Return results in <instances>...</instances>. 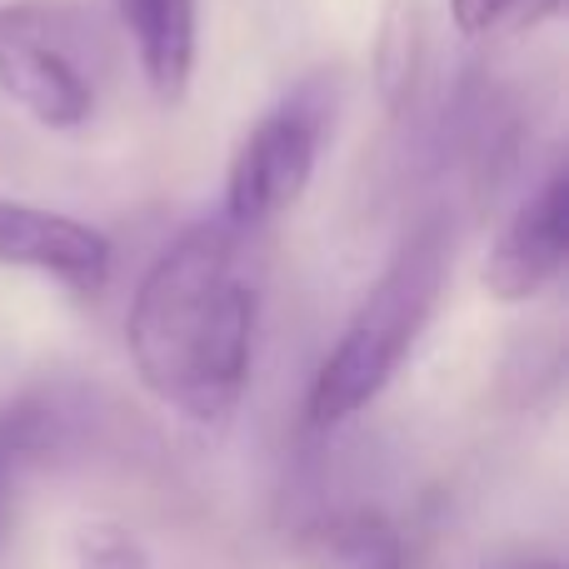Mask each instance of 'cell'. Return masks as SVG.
Returning a JSON list of instances; mask_svg holds the SVG:
<instances>
[{"label": "cell", "instance_id": "obj_12", "mask_svg": "<svg viewBox=\"0 0 569 569\" xmlns=\"http://www.w3.org/2000/svg\"><path fill=\"white\" fill-rule=\"evenodd\" d=\"M520 0H450V16L460 26V36H485L490 26H500Z\"/></svg>", "mask_w": 569, "mask_h": 569}, {"label": "cell", "instance_id": "obj_11", "mask_svg": "<svg viewBox=\"0 0 569 569\" xmlns=\"http://www.w3.org/2000/svg\"><path fill=\"white\" fill-rule=\"evenodd\" d=\"M146 545L116 520H90L70 540V569H146Z\"/></svg>", "mask_w": 569, "mask_h": 569}, {"label": "cell", "instance_id": "obj_8", "mask_svg": "<svg viewBox=\"0 0 569 569\" xmlns=\"http://www.w3.org/2000/svg\"><path fill=\"white\" fill-rule=\"evenodd\" d=\"M300 560L310 569H405V545L385 515L355 510L305 530Z\"/></svg>", "mask_w": 569, "mask_h": 569}, {"label": "cell", "instance_id": "obj_5", "mask_svg": "<svg viewBox=\"0 0 569 569\" xmlns=\"http://www.w3.org/2000/svg\"><path fill=\"white\" fill-rule=\"evenodd\" d=\"M565 256H569V176L550 170V180L515 210L510 226L495 240L490 260H485V290L505 305L535 300L565 270Z\"/></svg>", "mask_w": 569, "mask_h": 569}, {"label": "cell", "instance_id": "obj_7", "mask_svg": "<svg viewBox=\"0 0 569 569\" xmlns=\"http://www.w3.org/2000/svg\"><path fill=\"white\" fill-rule=\"evenodd\" d=\"M120 20H126L130 40H136V60L146 86L156 90L166 106L186 100L190 76H196V0H116Z\"/></svg>", "mask_w": 569, "mask_h": 569}, {"label": "cell", "instance_id": "obj_6", "mask_svg": "<svg viewBox=\"0 0 569 569\" xmlns=\"http://www.w3.org/2000/svg\"><path fill=\"white\" fill-rule=\"evenodd\" d=\"M0 266L36 270L76 295H96L110 280V240L76 216L0 200Z\"/></svg>", "mask_w": 569, "mask_h": 569}, {"label": "cell", "instance_id": "obj_9", "mask_svg": "<svg viewBox=\"0 0 569 569\" xmlns=\"http://www.w3.org/2000/svg\"><path fill=\"white\" fill-rule=\"evenodd\" d=\"M420 50H425V10L420 0H390L380 16V36H375V76L390 106H405L415 76H420Z\"/></svg>", "mask_w": 569, "mask_h": 569}, {"label": "cell", "instance_id": "obj_4", "mask_svg": "<svg viewBox=\"0 0 569 569\" xmlns=\"http://www.w3.org/2000/svg\"><path fill=\"white\" fill-rule=\"evenodd\" d=\"M335 96L325 80H305L300 90L280 100L260 126L240 140L236 160L226 176V226L250 236V230L270 226L276 216L305 196L315 176L320 146L330 136Z\"/></svg>", "mask_w": 569, "mask_h": 569}, {"label": "cell", "instance_id": "obj_1", "mask_svg": "<svg viewBox=\"0 0 569 569\" xmlns=\"http://www.w3.org/2000/svg\"><path fill=\"white\" fill-rule=\"evenodd\" d=\"M256 310L240 230L226 220L180 230L130 300L126 350L140 385L196 425L226 420L250 385Z\"/></svg>", "mask_w": 569, "mask_h": 569}, {"label": "cell", "instance_id": "obj_10", "mask_svg": "<svg viewBox=\"0 0 569 569\" xmlns=\"http://www.w3.org/2000/svg\"><path fill=\"white\" fill-rule=\"evenodd\" d=\"M50 445V415L40 405H16V410L0 415V525H6V500L16 490L20 470L46 455Z\"/></svg>", "mask_w": 569, "mask_h": 569}, {"label": "cell", "instance_id": "obj_2", "mask_svg": "<svg viewBox=\"0 0 569 569\" xmlns=\"http://www.w3.org/2000/svg\"><path fill=\"white\" fill-rule=\"evenodd\" d=\"M445 276H450V226L435 216L415 226V236H405L385 276L375 280V290L360 300L335 350L315 370L310 405H305L315 430L355 420L370 400H380L430 325Z\"/></svg>", "mask_w": 569, "mask_h": 569}, {"label": "cell", "instance_id": "obj_13", "mask_svg": "<svg viewBox=\"0 0 569 569\" xmlns=\"http://www.w3.org/2000/svg\"><path fill=\"white\" fill-rule=\"evenodd\" d=\"M490 569H565L560 560H505V565H490Z\"/></svg>", "mask_w": 569, "mask_h": 569}, {"label": "cell", "instance_id": "obj_3", "mask_svg": "<svg viewBox=\"0 0 569 569\" xmlns=\"http://www.w3.org/2000/svg\"><path fill=\"white\" fill-rule=\"evenodd\" d=\"M80 16L60 0L0 6V90L46 130H76L96 116V76Z\"/></svg>", "mask_w": 569, "mask_h": 569}]
</instances>
